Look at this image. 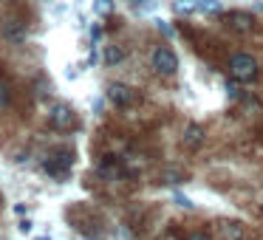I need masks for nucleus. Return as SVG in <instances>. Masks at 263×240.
Instances as JSON below:
<instances>
[{
	"label": "nucleus",
	"mask_w": 263,
	"mask_h": 240,
	"mask_svg": "<svg viewBox=\"0 0 263 240\" xmlns=\"http://www.w3.org/2000/svg\"><path fill=\"white\" fill-rule=\"evenodd\" d=\"M40 240H48V237H40Z\"/></svg>",
	"instance_id": "aec40b11"
},
{
	"label": "nucleus",
	"mask_w": 263,
	"mask_h": 240,
	"mask_svg": "<svg viewBox=\"0 0 263 240\" xmlns=\"http://www.w3.org/2000/svg\"><path fill=\"white\" fill-rule=\"evenodd\" d=\"M190 240H212V237H210V234H206V232H195V234H193V237H190Z\"/></svg>",
	"instance_id": "a211bd4d"
},
{
	"label": "nucleus",
	"mask_w": 263,
	"mask_h": 240,
	"mask_svg": "<svg viewBox=\"0 0 263 240\" xmlns=\"http://www.w3.org/2000/svg\"><path fill=\"white\" fill-rule=\"evenodd\" d=\"M3 37H6V40H14V43H23L26 40V26L20 23V20H9V23L3 26Z\"/></svg>",
	"instance_id": "6e6552de"
},
{
	"label": "nucleus",
	"mask_w": 263,
	"mask_h": 240,
	"mask_svg": "<svg viewBox=\"0 0 263 240\" xmlns=\"http://www.w3.org/2000/svg\"><path fill=\"white\" fill-rule=\"evenodd\" d=\"M181 181V172L173 170V172H164V184H178Z\"/></svg>",
	"instance_id": "4468645a"
},
{
	"label": "nucleus",
	"mask_w": 263,
	"mask_h": 240,
	"mask_svg": "<svg viewBox=\"0 0 263 240\" xmlns=\"http://www.w3.org/2000/svg\"><path fill=\"white\" fill-rule=\"evenodd\" d=\"M173 198H176V204H178V206H184V209H190V206H193V204H190V198H184L181 192H176Z\"/></svg>",
	"instance_id": "dca6fc26"
},
{
	"label": "nucleus",
	"mask_w": 263,
	"mask_h": 240,
	"mask_svg": "<svg viewBox=\"0 0 263 240\" xmlns=\"http://www.w3.org/2000/svg\"><path fill=\"white\" fill-rule=\"evenodd\" d=\"M130 3H133V6H150V9H153V0H130Z\"/></svg>",
	"instance_id": "f3484780"
},
{
	"label": "nucleus",
	"mask_w": 263,
	"mask_h": 240,
	"mask_svg": "<svg viewBox=\"0 0 263 240\" xmlns=\"http://www.w3.org/2000/svg\"><path fill=\"white\" fill-rule=\"evenodd\" d=\"M223 234L229 240H240L243 237V223H223Z\"/></svg>",
	"instance_id": "9b49d317"
},
{
	"label": "nucleus",
	"mask_w": 263,
	"mask_h": 240,
	"mask_svg": "<svg viewBox=\"0 0 263 240\" xmlns=\"http://www.w3.org/2000/svg\"><path fill=\"white\" fill-rule=\"evenodd\" d=\"M150 63H153L156 74H161V76H173V74L178 71V59H176V54H173L167 46L153 48V57H150Z\"/></svg>",
	"instance_id": "f03ea898"
},
{
	"label": "nucleus",
	"mask_w": 263,
	"mask_h": 240,
	"mask_svg": "<svg viewBox=\"0 0 263 240\" xmlns=\"http://www.w3.org/2000/svg\"><path fill=\"white\" fill-rule=\"evenodd\" d=\"M198 3H201V0H173V12L193 14V12H198Z\"/></svg>",
	"instance_id": "9d476101"
},
{
	"label": "nucleus",
	"mask_w": 263,
	"mask_h": 240,
	"mask_svg": "<svg viewBox=\"0 0 263 240\" xmlns=\"http://www.w3.org/2000/svg\"><path fill=\"white\" fill-rule=\"evenodd\" d=\"M48 125L54 127V130H71V127L77 125V116L71 113V108H65V105H57V108H51V113H48Z\"/></svg>",
	"instance_id": "20e7f679"
},
{
	"label": "nucleus",
	"mask_w": 263,
	"mask_h": 240,
	"mask_svg": "<svg viewBox=\"0 0 263 240\" xmlns=\"http://www.w3.org/2000/svg\"><path fill=\"white\" fill-rule=\"evenodd\" d=\"M229 26H232L235 31H240V34H249L252 29H255V20H252V14H240V12H232L227 14Z\"/></svg>",
	"instance_id": "423d86ee"
},
{
	"label": "nucleus",
	"mask_w": 263,
	"mask_h": 240,
	"mask_svg": "<svg viewBox=\"0 0 263 240\" xmlns=\"http://www.w3.org/2000/svg\"><path fill=\"white\" fill-rule=\"evenodd\" d=\"M198 9H201V12H206V14H218L223 6H221V0H201Z\"/></svg>",
	"instance_id": "f8f14e48"
},
{
	"label": "nucleus",
	"mask_w": 263,
	"mask_h": 240,
	"mask_svg": "<svg viewBox=\"0 0 263 240\" xmlns=\"http://www.w3.org/2000/svg\"><path fill=\"white\" fill-rule=\"evenodd\" d=\"M229 74L238 82H252L257 76V59L246 51H238L229 57Z\"/></svg>",
	"instance_id": "f257e3e1"
},
{
	"label": "nucleus",
	"mask_w": 263,
	"mask_h": 240,
	"mask_svg": "<svg viewBox=\"0 0 263 240\" xmlns=\"http://www.w3.org/2000/svg\"><path fill=\"white\" fill-rule=\"evenodd\" d=\"M6 102H9V88L3 85V79H0V108H6Z\"/></svg>",
	"instance_id": "2eb2a0df"
},
{
	"label": "nucleus",
	"mask_w": 263,
	"mask_h": 240,
	"mask_svg": "<svg viewBox=\"0 0 263 240\" xmlns=\"http://www.w3.org/2000/svg\"><path fill=\"white\" fill-rule=\"evenodd\" d=\"M201 142H204V127H201V125H190L187 130H184L181 144H184L187 150H198Z\"/></svg>",
	"instance_id": "0eeeda50"
},
{
	"label": "nucleus",
	"mask_w": 263,
	"mask_h": 240,
	"mask_svg": "<svg viewBox=\"0 0 263 240\" xmlns=\"http://www.w3.org/2000/svg\"><path fill=\"white\" fill-rule=\"evenodd\" d=\"M20 232L29 234V232H31V223H29V221H20Z\"/></svg>",
	"instance_id": "6ab92c4d"
},
{
	"label": "nucleus",
	"mask_w": 263,
	"mask_h": 240,
	"mask_svg": "<svg viewBox=\"0 0 263 240\" xmlns=\"http://www.w3.org/2000/svg\"><path fill=\"white\" fill-rule=\"evenodd\" d=\"M71 164H74V153H71V150H57V153L46 161V170H48V175H54V178H65L71 172Z\"/></svg>",
	"instance_id": "7ed1b4c3"
},
{
	"label": "nucleus",
	"mask_w": 263,
	"mask_h": 240,
	"mask_svg": "<svg viewBox=\"0 0 263 240\" xmlns=\"http://www.w3.org/2000/svg\"><path fill=\"white\" fill-rule=\"evenodd\" d=\"M122 59H125V51H122L119 46H105V51H102V63L105 65H119Z\"/></svg>",
	"instance_id": "1a4fd4ad"
},
{
	"label": "nucleus",
	"mask_w": 263,
	"mask_h": 240,
	"mask_svg": "<svg viewBox=\"0 0 263 240\" xmlns=\"http://www.w3.org/2000/svg\"><path fill=\"white\" fill-rule=\"evenodd\" d=\"M108 99L116 105V108H127V105L136 102V93H133V88L122 85V82H110L108 85Z\"/></svg>",
	"instance_id": "39448f33"
},
{
	"label": "nucleus",
	"mask_w": 263,
	"mask_h": 240,
	"mask_svg": "<svg viewBox=\"0 0 263 240\" xmlns=\"http://www.w3.org/2000/svg\"><path fill=\"white\" fill-rule=\"evenodd\" d=\"M114 9V0H93V12L97 14H110Z\"/></svg>",
	"instance_id": "ddd939ff"
}]
</instances>
